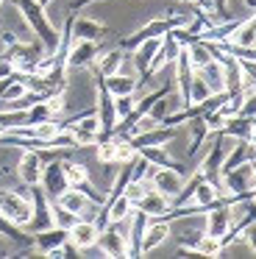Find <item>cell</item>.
Here are the masks:
<instances>
[{
  "label": "cell",
  "mask_w": 256,
  "mask_h": 259,
  "mask_svg": "<svg viewBox=\"0 0 256 259\" xmlns=\"http://www.w3.org/2000/svg\"><path fill=\"white\" fill-rule=\"evenodd\" d=\"M98 56H100L98 42H92V39H72L70 42V51H67V70L92 67Z\"/></svg>",
  "instance_id": "cell-8"
},
{
  "label": "cell",
  "mask_w": 256,
  "mask_h": 259,
  "mask_svg": "<svg viewBox=\"0 0 256 259\" xmlns=\"http://www.w3.org/2000/svg\"><path fill=\"white\" fill-rule=\"evenodd\" d=\"M139 156H145L153 167H170V170H178V173L187 176V167H181V162H176V159L167 153V145H145L139 148Z\"/></svg>",
  "instance_id": "cell-18"
},
{
  "label": "cell",
  "mask_w": 256,
  "mask_h": 259,
  "mask_svg": "<svg viewBox=\"0 0 256 259\" xmlns=\"http://www.w3.org/2000/svg\"><path fill=\"white\" fill-rule=\"evenodd\" d=\"M176 137V128H170V125H150V128H142L134 137H128V142L134 145V151H139L145 145H170Z\"/></svg>",
  "instance_id": "cell-11"
},
{
  "label": "cell",
  "mask_w": 256,
  "mask_h": 259,
  "mask_svg": "<svg viewBox=\"0 0 256 259\" xmlns=\"http://www.w3.org/2000/svg\"><path fill=\"white\" fill-rule=\"evenodd\" d=\"M167 92H170V90H164V87H161V90H156V92H150V95H145L142 101H137V106H134V112H137L139 117H145V114L150 112V106H153V103L159 101L161 95H167Z\"/></svg>",
  "instance_id": "cell-35"
},
{
  "label": "cell",
  "mask_w": 256,
  "mask_h": 259,
  "mask_svg": "<svg viewBox=\"0 0 256 259\" xmlns=\"http://www.w3.org/2000/svg\"><path fill=\"white\" fill-rule=\"evenodd\" d=\"M250 125H253V131H256V114H253V117H250Z\"/></svg>",
  "instance_id": "cell-45"
},
{
  "label": "cell",
  "mask_w": 256,
  "mask_h": 259,
  "mask_svg": "<svg viewBox=\"0 0 256 259\" xmlns=\"http://www.w3.org/2000/svg\"><path fill=\"white\" fill-rule=\"evenodd\" d=\"M42 167H45V156L39 151H22L20 156V164H17V176L25 187H33L39 184L42 179Z\"/></svg>",
  "instance_id": "cell-12"
},
{
  "label": "cell",
  "mask_w": 256,
  "mask_h": 259,
  "mask_svg": "<svg viewBox=\"0 0 256 259\" xmlns=\"http://www.w3.org/2000/svg\"><path fill=\"white\" fill-rule=\"evenodd\" d=\"M206 231L203 234H211V237H223L228 229H231L234 223V206H231V198H223V201H217L215 206L206 209Z\"/></svg>",
  "instance_id": "cell-5"
},
{
  "label": "cell",
  "mask_w": 256,
  "mask_h": 259,
  "mask_svg": "<svg viewBox=\"0 0 256 259\" xmlns=\"http://www.w3.org/2000/svg\"><path fill=\"white\" fill-rule=\"evenodd\" d=\"M0 234H6L9 240H14L17 245H22V248L33 245V234H25V231H22V226L11 223V220L6 218L3 212H0Z\"/></svg>",
  "instance_id": "cell-28"
},
{
  "label": "cell",
  "mask_w": 256,
  "mask_h": 259,
  "mask_svg": "<svg viewBox=\"0 0 256 259\" xmlns=\"http://www.w3.org/2000/svg\"><path fill=\"white\" fill-rule=\"evenodd\" d=\"M237 114L239 117H248V120L256 114V84H250L248 90H242V103H239Z\"/></svg>",
  "instance_id": "cell-34"
},
{
  "label": "cell",
  "mask_w": 256,
  "mask_h": 259,
  "mask_svg": "<svg viewBox=\"0 0 256 259\" xmlns=\"http://www.w3.org/2000/svg\"><path fill=\"white\" fill-rule=\"evenodd\" d=\"M70 237V231L67 229H59V226H50V229H42V231H33V245H36V251L42 253V256H48L53 248H59L61 242Z\"/></svg>",
  "instance_id": "cell-17"
},
{
  "label": "cell",
  "mask_w": 256,
  "mask_h": 259,
  "mask_svg": "<svg viewBox=\"0 0 256 259\" xmlns=\"http://www.w3.org/2000/svg\"><path fill=\"white\" fill-rule=\"evenodd\" d=\"M187 56H189V64H192L195 70L203 67L206 62H211V42L198 39V42H192V45H187Z\"/></svg>",
  "instance_id": "cell-29"
},
{
  "label": "cell",
  "mask_w": 256,
  "mask_h": 259,
  "mask_svg": "<svg viewBox=\"0 0 256 259\" xmlns=\"http://www.w3.org/2000/svg\"><path fill=\"white\" fill-rule=\"evenodd\" d=\"M39 187H42L45 192H48L50 201H56V198L61 195V192L70 187V181H67V173H64V162H61V156H53L48 164L42 167V179H39Z\"/></svg>",
  "instance_id": "cell-6"
},
{
  "label": "cell",
  "mask_w": 256,
  "mask_h": 259,
  "mask_svg": "<svg viewBox=\"0 0 256 259\" xmlns=\"http://www.w3.org/2000/svg\"><path fill=\"white\" fill-rule=\"evenodd\" d=\"M181 42L173 36V31H167L164 36H161V42H159V51H156V56H153V62H150V67H148V75H156L164 64H173L176 62V56L181 53Z\"/></svg>",
  "instance_id": "cell-13"
},
{
  "label": "cell",
  "mask_w": 256,
  "mask_h": 259,
  "mask_svg": "<svg viewBox=\"0 0 256 259\" xmlns=\"http://www.w3.org/2000/svg\"><path fill=\"white\" fill-rule=\"evenodd\" d=\"M200 120H203V125L209 128V134L215 137L217 131H223V125H226V120H228V112H226L223 106L206 109V112H200Z\"/></svg>",
  "instance_id": "cell-30"
},
{
  "label": "cell",
  "mask_w": 256,
  "mask_h": 259,
  "mask_svg": "<svg viewBox=\"0 0 256 259\" xmlns=\"http://www.w3.org/2000/svg\"><path fill=\"white\" fill-rule=\"evenodd\" d=\"M122 59H125V51L122 48H114V51H106L103 56H98V73L100 75H114L122 70Z\"/></svg>",
  "instance_id": "cell-27"
},
{
  "label": "cell",
  "mask_w": 256,
  "mask_h": 259,
  "mask_svg": "<svg viewBox=\"0 0 256 259\" xmlns=\"http://www.w3.org/2000/svg\"><path fill=\"white\" fill-rule=\"evenodd\" d=\"M128 220H131V229H128V256H139V242H142V237H145V229H148L150 218L142 209L134 206V212Z\"/></svg>",
  "instance_id": "cell-19"
},
{
  "label": "cell",
  "mask_w": 256,
  "mask_h": 259,
  "mask_svg": "<svg viewBox=\"0 0 256 259\" xmlns=\"http://www.w3.org/2000/svg\"><path fill=\"white\" fill-rule=\"evenodd\" d=\"M184 248H189V253H200V256H223L226 248H223L220 237H211V234H200L198 240L192 242H184Z\"/></svg>",
  "instance_id": "cell-22"
},
{
  "label": "cell",
  "mask_w": 256,
  "mask_h": 259,
  "mask_svg": "<svg viewBox=\"0 0 256 259\" xmlns=\"http://www.w3.org/2000/svg\"><path fill=\"white\" fill-rule=\"evenodd\" d=\"M150 184H153V190L161 192L167 201H173L184 187V173L170 170V167H153L150 170Z\"/></svg>",
  "instance_id": "cell-9"
},
{
  "label": "cell",
  "mask_w": 256,
  "mask_h": 259,
  "mask_svg": "<svg viewBox=\"0 0 256 259\" xmlns=\"http://www.w3.org/2000/svg\"><path fill=\"white\" fill-rule=\"evenodd\" d=\"M98 226H95V220H83L78 218V223L70 229V242L78 248V251H89V248L98 245Z\"/></svg>",
  "instance_id": "cell-14"
},
{
  "label": "cell",
  "mask_w": 256,
  "mask_h": 259,
  "mask_svg": "<svg viewBox=\"0 0 256 259\" xmlns=\"http://www.w3.org/2000/svg\"><path fill=\"white\" fill-rule=\"evenodd\" d=\"M31 220H28L25 229L31 231H42V229H50L53 226V201L48 198V192L42 190L39 184L31 187Z\"/></svg>",
  "instance_id": "cell-3"
},
{
  "label": "cell",
  "mask_w": 256,
  "mask_h": 259,
  "mask_svg": "<svg viewBox=\"0 0 256 259\" xmlns=\"http://www.w3.org/2000/svg\"><path fill=\"white\" fill-rule=\"evenodd\" d=\"M75 223H78V214L70 212V209H64V206H59V203L53 201V226H59V229H67V231H70Z\"/></svg>",
  "instance_id": "cell-33"
},
{
  "label": "cell",
  "mask_w": 256,
  "mask_h": 259,
  "mask_svg": "<svg viewBox=\"0 0 256 259\" xmlns=\"http://www.w3.org/2000/svg\"><path fill=\"white\" fill-rule=\"evenodd\" d=\"M92 3H100V0H72V3H70V12L75 14V12H81V9L92 6Z\"/></svg>",
  "instance_id": "cell-40"
},
{
  "label": "cell",
  "mask_w": 256,
  "mask_h": 259,
  "mask_svg": "<svg viewBox=\"0 0 256 259\" xmlns=\"http://www.w3.org/2000/svg\"><path fill=\"white\" fill-rule=\"evenodd\" d=\"M3 3H6V0H0V6H3Z\"/></svg>",
  "instance_id": "cell-47"
},
{
  "label": "cell",
  "mask_w": 256,
  "mask_h": 259,
  "mask_svg": "<svg viewBox=\"0 0 256 259\" xmlns=\"http://www.w3.org/2000/svg\"><path fill=\"white\" fill-rule=\"evenodd\" d=\"M215 9H217V14H220L223 20H228V0H215Z\"/></svg>",
  "instance_id": "cell-42"
},
{
  "label": "cell",
  "mask_w": 256,
  "mask_h": 259,
  "mask_svg": "<svg viewBox=\"0 0 256 259\" xmlns=\"http://www.w3.org/2000/svg\"><path fill=\"white\" fill-rule=\"evenodd\" d=\"M189 128H192V145H189V156H195V153H198V148L203 145L206 140H209V128H206L203 125V120H200V114L198 117H192L189 120Z\"/></svg>",
  "instance_id": "cell-31"
},
{
  "label": "cell",
  "mask_w": 256,
  "mask_h": 259,
  "mask_svg": "<svg viewBox=\"0 0 256 259\" xmlns=\"http://www.w3.org/2000/svg\"><path fill=\"white\" fill-rule=\"evenodd\" d=\"M145 192H148L145 181H128V187H125V192H122V195H125L128 201L134 203V206H137V203L142 201V195H145Z\"/></svg>",
  "instance_id": "cell-37"
},
{
  "label": "cell",
  "mask_w": 256,
  "mask_h": 259,
  "mask_svg": "<svg viewBox=\"0 0 256 259\" xmlns=\"http://www.w3.org/2000/svg\"><path fill=\"white\" fill-rule=\"evenodd\" d=\"M98 245L103 256H128V234L117 229V223H109L98 234Z\"/></svg>",
  "instance_id": "cell-10"
},
{
  "label": "cell",
  "mask_w": 256,
  "mask_h": 259,
  "mask_svg": "<svg viewBox=\"0 0 256 259\" xmlns=\"http://www.w3.org/2000/svg\"><path fill=\"white\" fill-rule=\"evenodd\" d=\"M109 34V28H106L100 20H92V17H75L72 14V39H103V36Z\"/></svg>",
  "instance_id": "cell-16"
},
{
  "label": "cell",
  "mask_w": 256,
  "mask_h": 259,
  "mask_svg": "<svg viewBox=\"0 0 256 259\" xmlns=\"http://www.w3.org/2000/svg\"><path fill=\"white\" fill-rule=\"evenodd\" d=\"M61 162H64V173H67L70 187H78V184H83V181H89V173H87V167H83V164L70 162V159H61Z\"/></svg>",
  "instance_id": "cell-32"
},
{
  "label": "cell",
  "mask_w": 256,
  "mask_h": 259,
  "mask_svg": "<svg viewBox=\"0 0 256 259\" xmlns=\"http://www.w3.org/2000/svg\"><path fill=\"white\" fill-rule=\"evenodd\" d=\"M0 39H3V45H6V48H9V45H14V42H20V36L11 34V31H0Z\"/></svg>",
  "instance_id": "cell-41"
},
{
  "label": "cell",
  "mask_w": 256,
  "mask_h": 259,
  "mask_svg": "<svg viewBox=\"0 0 256 259\" xmlns=\"http://www.w3.org/2000/svg\"><path fill=\"white\" fill-rule=\"evenodd\" d=\"M228 137L223 134V131H217L215 134V145H211V151H209V156L200 162V173H203V179L206 181H211V184H220V164H223V159H226V153H228Z\"/></svg>",
  "instance_id": "cell-7"
},
{
  "label": "cell",
  "mask_w": 256,
  "mask_h": 259,
  "mask_svg": "<svg viewBox=\"0 0 256 259\" xmlns=\"http://www.w3.org/2000/svg\"><path fill=\"white\" fill-rule=\"evenodd\" d=\"M103 84H106V90L111 92V98L134 95V92H137V78H134V75H125L122 70L114 75H103Z\"/></svg>",
  "instance_id": "cell-24"
},
{
  "label": "cell",
  "mask_w": 256,
  "mask_h": 259,
  "mask_svg": "<svg viewBox=\"0 0 256 259\" xmlns=\"http://www.w3.org/2000/svg\"><path fill=\"white\" fill-rule=\"evenodd\" d=\"M159 42H161V36H156V39H145V42H139V45L131 51L134 53V67H137V73L145 75V78H148V67H150V62H153L156 51H159Z\"/></svg>",
  "instance_id": "cell-20"
},
{
  "label": "cell",
  "mask_w": 256,
  "mask_h": 259,
  "mask_svg": "<svg viewBox=\"0 0 256 259\" xmlns=\"http://www.w3.org/2000/svg\"><path fill=\"white\" fill-rule=\"evenodd\" d=\"M3 56H9L11 62H14V67L17 70H25V73H33L36 70V64L42 62L45 56H48V51L42 48V42H14V45H9L6 48V53Z\"/></svg>",
  "instance_id": "cell-2"
},
{
  "label": "cell",
  "mask_w": 256,
  "mask_h": 259,
  "mask_svg": "<svg viewBox=\"0 0 256 259\" xmlns=\"http://www.w3.org/2000/svg\"><path fill=\"white\" fill-rule=\"evenodd\" d=\"M56 203H59V206H64V209H70V212H75L78 218H83V212H87L89 209V198L83 195L81 190H75V187H67L64 192H61L59 198H56Z\"/></svg>",
  "instance_id": "cell-25"
},
{
  "label": "cell",
  "mask_w": 256,
  "mask_h": 259,
  "mask_svg": "<svg viewBox=\"0 0 256 259\" xmlns=\"http://www.w3.org/2000/svg\"><path fill=\"white\" fill-rule=\"evenodd\" d=\"M137 209H142L145 214H148L150 220H161L164 218V212L170 209V201H167L161 192H156V190H148L142 195V201L137 203Z\"/></svg>",
  "instance_id": "cell-21"
},
{
  "label": "cell",
  "mask_w": 256,
  "mask_h": 259,
  "mask_svg": "<svg viewBox=\"0 0 256 259\" xmlns=\"http://www.w3.org/2000/svg\"><path fill=\"white\" fill-rule=\"evenodd\" d=\"M245 3V9H248V12H256V0H242Z\"/></svg>",
  "instance_id": "cell-43"
},
{
  "label": "cell",
  "mask_w": 256,
  "mask_h": 259,
  "mask_svg": "<svg viewBox=\"0 0 256 259\" xmlns=\"http://www.w3.org/2000/svg\"><path fill=\"white\" fill-rule=\"evenodd\" d=\"M167 237H170V220H156V223H148L145 237H142V242H139V256L153 253L156 248L167 240Z\"/></svg>",
  "instance_id": "cell-15"
},
{
  "label": "cell",
  "mask_w": 256,
  "mask_h": 259,
  "mask_svg": "<svg viewBox=\"0 0 256 259\" xmlns=\"http://www.w3.org/2000/svg\"><path fill=\"white\" fill-rule=\"evenodd\" d=\"M0 212H3L11 223L25 229L28 220H31V198L17 192V190H0Z\"/></svg>",
  "instance_id": "cell-4"
},
{
  "label": "cell",
  "mask_w": 256,
  "mask_h": 259,
  "mask_svg": "<svg viewBox=\"0 0 256 259\" xmlns=\"http://www.w3.org/2000/svg\"><path fill=\"white\" fill-rule=\"evenodd\" d=\"M14 62H11V59L9 56H0V78H6V75H11V73H14Z\"/></svg>",
  "instance_id": "cell-39"
},
{
  "label": "cell",
  "mask_w": 256,
  "mask_h": 259,
  "mask_svg": "<svg viewBox=\"0 0 256 259\" xmlns=\"http://www.w3.org/2000/svg\"><path fill=\"white\" fill-rule=\"evenodd\" d=\"M223 134L228 137V140H242V142H250V137L256 134L253 125H250L248 117H239V114H234V117L226 120V125H223Z\"/></svg>",
  "instance_id": "cell-26"
},
{
  "label": "cell",
  "mask_w": 256,
  "mask_h": 259,
  "mask_svg": "<svg viewBox=\"0 0 256 259\" xmlns=\"http://www.w3.org/2000/svg\"><path fill=\"white\" fill-rule=\"evenodd\" d=\"M3 137H6V128H3V125H0V140H3Z\"/></svg>",
  "instance_id": "cell-46"
},
{
  "label": "cell",
  "mask_w": 256,
  "mask_h": 259,
  "mask_svg": "<svg viewBox=\"0 0 256 259\" xmlns=\"http://www.w3.org/2000/svg\"><path fill=\"white\" fill-rule=\"evenodd\" d=\"M242 240L248 242V248L256 253V220H253V223H248V226H245V231H242Z\"/></svg>",
  "instance_id": "cell-38"
},
{
  "label": "cell",
  "mask_w": 256,
  "mask_h": 259,
  "mask_svg": "<svg viewBox=\"0 0 256 259\" xmlns=\"http://www.w3.org/2000/svg\"><path fill=\"white\" fill-rule=\"evenodd\" d=\"M39 3H42V6H45V9H48V6H50V3H53V0H39Z\"/></svg>",
  "instance_id": "cell-44"
},
{
  "label": "cell",
  "mask_w": 256,
  "mask_h": 259,
  "mask_svg": "<svg viewBox=\"0 0 256 259\" xmlns=\"http://www.w3.org/2000/svg\"><path fill=\"white\" fill-rule=\"evenodd\" d=\"M11 3H14L17 12L22 14V20H25V25L33 31V36L42 42L45 51L53 53L56 48H59V31L50 23V17H48L42 3H39V0H11Z\"/></svg>",
  "instance_id": "cell-1"
},
{
  "label": "cell",
  "mask_w": 256,
  "mask_h": 259,
  "mask_svg": "<svg viewBox=\"0 0 256 259\" xmlns=\"http://www.w3.org/2000/svg\"><path fill=\"white\" fill-rule=\"evenodd\" d=\"M195 73L206 81V87H209L211 92H226V78H223V62L220 59L211 56V62H206L203 67H198Z\"/></svg>",
  "instance_id": "cell-23"
},
{
  "label": "cell",
  "mask_w": 256,
  "mask_h": 259,
  "mask_svg": "<svg viewBox=\"0 0 256 259\" xmlns=\"http://www.w3.org/2000/svg\"><path fill=\"white\" fill-rule=\"evenodd\" d=\"M134 106H137V98H134V95H120V98H114L117 120H122L125 114H131V112H134Z\"/></svg>",
  "instance_id": "cell-36"
}]
</instances>
